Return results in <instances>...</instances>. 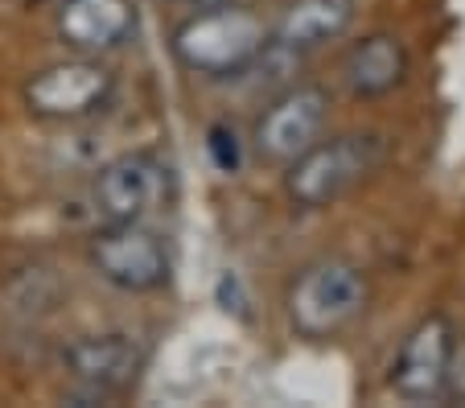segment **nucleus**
Here are the masks:
<instances>
[{
  "instance_id": "1",
  "label": "nucleus",
  "mask_w": 465,
  "mask_h": 408,
  "mask_svg": "<svg viewBox=\"0 0 465 408\" xmlns=\"http://www.w3.org/2000/svg\"><path fill=\"white\" fill-rule=\"evenodd\" d=\"M268 42H272V25L255 9H247L243 0L219 9H193L169 34L177 66L211 83L243 79L247 66L268 50Z\"/></svg>"
},
{
  "instance_id": "2",
  "label": "nucleus",
  "mask_w": 465,
  "mask_h": 408,
  "mask_svg": "<svg viewBox=\"0 0 465 408\" xmlns=\"http://www.w3.org/2000/svg\"><path fill=\"white\" fill-rule=\"evenodd\" d=\"M371 302V276L351 256H317L292 273L284 289L289 330L305 343H330L362 318Z\"/></svg>"
},
{
  "instance_id": "3",
  "label": "nucleus",
  "mask_w": 465,
  "mask_h": 408,
  "mask_svg": "<svg viewBox=\"0 0 465 408\" xmlns=\"http://www.w3.org/2000/svg\"><path fill=\"white\" fill-rule=\"evenodd\" d=\"M387 141L379 133H338L313 141L301 157H292L281 174L284 198L297 211H325V206L342 203L351 190L383 165Z\"/></svg>"
},
{
  "instance_id": "4",
  "label": "nucleus",
  "mask_w": 465,
  "mask_h": 408,
  "mask_svg": "<svg viewBox=\"0 0 465 408\" xmlns=\"http://www.w3.org/2000/svg\"><path fill=\"white\" fill-rule=\"evenodd\" d=\"M87 264L99 281L120 294H157L173 276V252L165 235L144 219L99 223L87 240Z\"/></svg>"
},
{
  "instance_id": "5",
  "label": "nucleus",
  "mask_w": 465,
  "mask_h": 408,
  "mask_svg": "<svg viewBox=\"0 0 465 408\" xmlns=\"http://www.w3.org/2000/svg\"><path fill=\"white\" fill-rule=\"evenodd\" d=\"M29 115L45 120V124H79L91 115L107 112L115 99V75L107 63L91 58V54H71L62 63L42 66L29 75L21 87Z\"/></svg>"
},
{
  "instance_id": "6",
  "label": "nucleus",
  "mask_w": 465,
  "mask_h": 408,
  "mask_svg": "<svg viewBox=\"0 0 465 408\" xmlns=\"http://www.w3.org/2000/svg\"><path fill=\"white\" fill-rule=\"evenodd\" d=\"M144 367H149V346L124 330L83 334L62 346V372L71 380L74 404H107L124 396L136 388Z\"/></svg>"
},
{
  "instance_id": "7",
  "label": "nucleus",
  "mask_w": 465,
  "mask_h": 408,
  "mask_svg": "<svg viewBox=\"0 0 465 408\" xmlns=\"http://www.w3.org/2000/svg\"><path fill=\"white\" fill-rule=\"evenodd\" d=\"M330 107H334V95L322 83H289L284 91H276L263 112L255 115L252 124V153L263 161V165H289L292 157L309 149L313 141L325 136V124H330Z\"/></svg>"
},
{
  "instance_id": "8",
  "label": "nucleus",
  "mask_w": 465,
  "mask_h": 408,
  "mask_svg": "<svg viewBox=\"0 0 465 408\" xmlns=\"http://www.w3.org/2000/svg\"><path fill=\"white\" fill-rule=\"evenodd\" d=\"M173 186V169L153 149H128L95 169L87 186V206L95 223H136L161 211Z\"/></svg>"
},
{
  "instance_id": "9",
  "label": "nucleus",
  "mask_w": 465,
  "mask_h": 408,
  "mask_svg": "<svg viewBox=\"0 0 465 408\" xmlns=\"http://www.w3.org/2000/svg\"><path fill=\"white\" fill-rule=\"evenodd\" d=\"M457 326L449 313H429L404 334L400 351H395L391 367H387V388L408 404H432L445 396V367L453 355Z\"/></svg>"
},
{
  "instance_id": "10",
  "label": "nucleus",
  "mask_w": 465,
  "mask_h": 408,
  "mask_svg": "<svg viewBox=\"0 0 465 408\" xmlns=\"http://www.w3.org/2000/svg\"><path fill=\"white\" fill-rule=\"evenodd\" d=\"M54 34L71 54L104 58L136 34V0H58Z\"/></svg>"
},
{
  "instance_id": "11",
  "label": "nucleus",
  "mask_w": 465,
  "mask_h": 408,
  "mask_svg": "<svg viewBox=\"0 0 465 408\" xmlns=\"http://www.w3.org/2000/svg\"><path fill=\"white\" fill-rule=\"evenodd\" d=\"M408 71H412V58H408L404 37L375 29L342 54L338 79L354 99H387L408 83Z\"/></svg>"
},
{
  "instance_id": "12",
  "label": "nucleus",
  "mask_w": 465,
  "mask_h": 408,
  "mask_svg": "<svg viewBox=\"0 0 465 408\" xmlns=\"http://www.w3.org/2000/svg\"><path fill=\"white\" fill-rule=\"evenodd\" d=\"M359 0H289L272 25V42L292 54H309L338 42L354 25Z\"/></svg>"
},
{
  "instance_id": "13",
  "label": "nucleus",
  "mask_w": 465,
  "mask_h": 408,
  "mask_svg": "<svg viewBox=\"0 0 465 408\" xmlns=\"http://www.w3.org/2000/svg\"><path fill=\"white\" fill-rule=\"evenodd\" d=\"M206 149H211L214 165H219L223 174H235V169H239L243 144H239V136H235V128H231V124H214L211 133H206Z\"/></svg>"
},
{
  "instance_id": "14",
  "label": "nucleus",
  "mask_w": 465,
  "mask_h": 408,
  "mask_svg": "<svg viewBox=\"0 0 465 408\" xmlns=\"http://www.w3.org/2000/svg\"><path fill=\"white\" fill-rule=\"evenodd\" d=\"M440 400L465 404V338L453 343V355H449V367H445V396Z\"/></svg>"
},
{
  "instance_id": "15",
  "label": "nucleus",
  "mask_w": 465,
  "mask_h": 408,
  "mask_svg": "<svg viewBox=\"0 0 465 408\" xmlns=\"http://www.w3.org/2000/svg\"><path fill=\"white\" fill-rule=\"evenodd\" d=\"M177 5H182V9H219V5H235V0H177Z\"/></svg>"
},
{
  "instance_id": "16",
  "label": "nucleus",
  "mask_w": 465,
  "mask_h": 408,
  "mask_svg": "<svg viewBox=\"0 0 465 408\" xmlns=\"http://www.w3.org/2000/svg\"><path fill=\"white\" fill-rule=\"evenodd\" d=\"M54 5H58V0H54Z\"/></svg>"
}]
</instances>
